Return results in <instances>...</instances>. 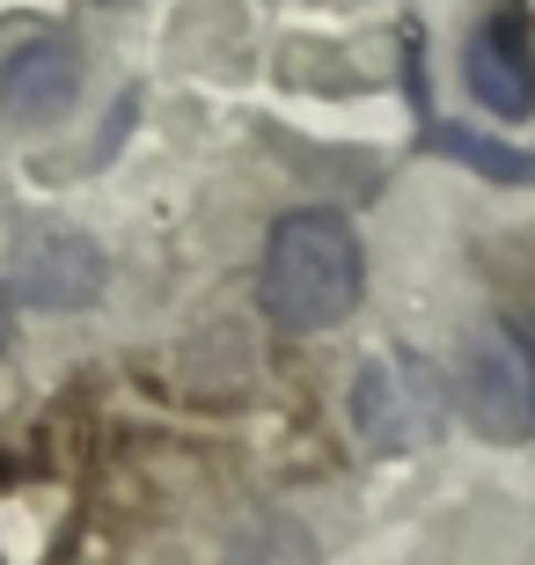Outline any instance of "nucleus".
<instances>
[{
	"label": "nucleus",
	"instance_id": "nucleus-5",
	"mask_svg": "<svg viewBox=\"0 0 535 565\" xmlns=\"http://www.w3.org/2000/svg\"><path fill=\"white\" fill-rule=\"evenodd\" d=\"M462 74H470V96L492 118H528L535 110V44H528V15L514 0L492 8V15L470 30V52H462Z\"/></svg>",
	"mask_w": 535,
	"mask_h": 565
},
{
	"label": "nucleus",
	"instance_id": "nucleus-1",
	"mask_svg": "<svg viewBox=\"0 0 535 565\" xmlns=\"http://www.w3.org/2000/svg\"><path fill=\"white\" fill-rule=\"evenodd\" d=\"M367 294V257L345 213L330 206H293L271 221L265 235V265H257V301L279 331L315 338L330 323H345Z\"/></svg>",
	"mask_w": 535,
	"mask_h": 565
},
{
	"label": "nucleus",
	"instance_id": "nucleus-2",
	"mask_svg": "<svg viewBox=\"0 0 535 565\" xmlns=\"http://www.w3.org/2000/svg\"><path fill=\"white\" fill-rule=\"evenodd\" d=\"M0 279L15 301H38V309H88L110 279V257L96 235L60 221V213H15Z\"/></svg>",
	"mask_w": 535,
	"mask_h": 565
},
{
	"label": "nucleus",
	"instance_id": "nucleus-4",
	"mask_svg": "<svg viewBox=\"0 0 535 565\" xmlns=\"http://www.w3.org/2000/svg\"><path fill=\"white\" fill-rule=\"evenodd\" d=\"M432 412H440V382H432V367L411 360V353L374 360V367H360V382H352V426H360L382 456L426 448L432 426H440Z\"/></svg>",
	"mask_w": 535,
	"mask_h": 565
},
{
	"label": "nucleus",
	"instance_id": "nucleus-7",
	"mask_svg": "<svg viewBox=\"0 0 535 565\" xmlns=\"http://www.w3.org/2000/svg\"><path fill=\"white\" fill-rule=\"evenodd\" d=\"M426 44L411 38V104H418V147H432V154H454V162H470V169H484L492 184H535V154H521V147H499V140H477V132H462V126H448V118H432V104H426Z\"/></svg>",
	"mask_w": 535,
	"mask_h": 565
},
{
	"label": "nucleus",
	"instance_id": "nucleus-3",
	"mask_svg": "<svg viewBox=\"0 0 535 565\" xmlns=\"http://www.w3.org/2000/svg\"><path fill=\"white\" fill-rule=\"evenodd\" d=\"M454 390H462V419L484 440H528L535 434V375H528V353H521L514 323L470 331Z\"/></svg>",
	"mask_w": 535,
	"mask_h": 565
},
{
	"label": "nucleus",
	"instance_id": "nucleus-8",
	"mask_svg": "<svg viewBox=\"0 0 535 565\" xmlns=\"http://www.w3.org/2000/svg\"><path fill=\"white\" fill-rule=\"evenodd\" d=\"M15 345V294H8V279H0V353Z\"/></svg>",
	"mask_w": 535,
	"mask_h": 565
},
{
	"label": "nucleus",
	"instance_id": "nucleus-6",
	"mask_svg": "<svg viewBox=\"0 0 535 565\" xmlns=\"http://www.w3.org/2000/svg\"><path fill=\"white\" fill-rule=\"evenodd\" d=\"M82 96V52L74 38H22L0 60V126H52Z\"/></svg>",
	"mask_w": 535,
	"mask_h": 565
},
{
	"label": "nucleus",
	"instance_id": "nucleus-9",
	"mask_svg": "<svg viewBox=\"0 0 535 565\" xmlns=\"http://www.w3.org/2000/svg\"><path fill=\"white\" fill-rule=\"evenodd\" d=\"M514 338H521V353H528V375H535V316H521Z\"/></svg>",
	"mask_w": 535,
	"mask_h": 565
}]
</instances>
